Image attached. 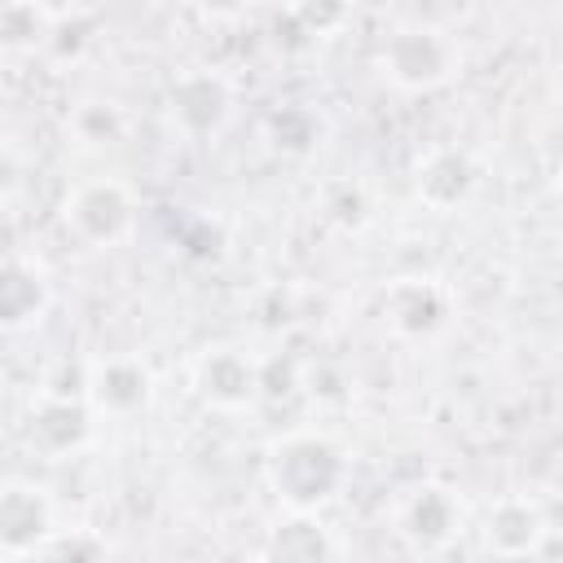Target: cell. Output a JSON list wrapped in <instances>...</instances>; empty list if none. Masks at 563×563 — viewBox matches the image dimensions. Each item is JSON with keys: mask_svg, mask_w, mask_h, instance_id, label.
<instances>
[{"mask_svg": "<svg viewBox=\"0 0 563 563\" xmlns=\"http://www.w3.org/2000/svg\"><path fill=\"white\" fill-rule=\"evenodd\" d=\"M264 471L286 510L317 515L347 484V453L321 431H290L268 449Z\"/></svg>", "mask_w": 563, "mask_h": 563, "instance_id": "cell-1", "label": "cell"}, {"mask_svg": "<svg viewBox=\"0 0 563 563\" xmlns=\"http://www.w3.org/2000/svg\"><path fill=\"white\" fill-rule=\"evenodd\" d=\"M378 66L383 75L405 88V92H431L440 84H449L462 66L457 40L435 31V26H400L383 40L378 48Z\"/></svg>", "mask_w": 563, "mask_h": 563, "instance_id": "cell-2", "label": "cell"}, {"mask_svg": "<svg viewBox=\"0 0 563 563\" xmlns=\"http://www.w3.org/2000/svg\"><path fill=\"white\" fill-rule=\"evenodd\" d=\"M62 220H66V229L84 246L106 251V246H119L132 233L136 202H132V194H128L123 180L101 176V180H84L79 189H70V198L62 207Z\"/></svg>", "mask_w": 563, "mask_h": 563, "instance_id": "cell-3", "label": "cell"}, {"mask_svg": "<svg viewBox=\"0 0 563 563\" xmlns=\"http://www.w3.org/2000/svg\"><path fill=\"white\" fill-rule=\"evenodd\" d=\"M194 391L202 396V405L224 413L251 409L264 396V361H255L246 347H233V343L207 347L194 361Z\"/></svg>", "mask_w": 563, "mask_h": 563, "instance_id": "cell-4", "label": "cell"}, {"mask_svg": "<svg viewBox=\"0 0 563 563\" xmlns=\"http://www.w3.org/2000/svg\"><path fill=\"white\" fill-rule=\"evenodd\" d=\"M53 532H57V523H53L48 493L31 479H4V488H0V550L9 559H26V554H40Z\"/></svg>", "mask_w": 563, "mask_h": 563, "instance_id": "cell-5", "label": "cell"}, {"mask_svg": "<svg viewBox=\"0 0 563 563\" xmlns=\"http://www.w3.org/2000/svg\"><path fill=\"white\" fill-rule=\"evenodd\" d=\"M167 106H172L176 128L185 136L202 141V136H216L229 123V114H233V88L224 84V75L194 66V70H185V75L172 79Z\"/></svg>", "mask_w": 563, "mask_h": 563, "instance_id": "cell-6", "label": "cell"}, {"mask_svg": "<svg viewBox=\"0 0 563 563\" xmlns=\"http://www.w3.org/2000/svg\"><path fill=\"white\" fill-rule=\"evenodd\" d=\"M479 541L493 559H506V563H519V559H532L545 541V515L532 497L523 493H506L497 497L484 519H479Z\"/></svg>", "mask_w": 563, "mask_h": 563, "instance_id": "cell-7", "label": "cell"}, {"mask_svg": "<svg viewBox=\"0 0 563 563\" xmlns=\"http://www.w3.org/2000/svg\"><path fill=\"white\" fill-rule=\"evenodd\" d=\"M92 435V405L88 396H57V391H44L35 405H31V418H26V440L48 453V457H66L75 449H84Z\"/></svg>", "mask_w": 563, "mask_h": 563, "instance_id": "cell-8", "label": "cell"}, {"mask_svg": "<svg viewBox=\"0 0 563 563\" xmlns=\"http://www.w3.org/2000/svg\"><path fill=\"white\" fill-rule=\"evenodd\" d=\"M400 537L413 550H444L462 528V501L444 484H418L396 510Z\"/></svg>", "mask_w": 563, "mask_h": 563, "instance_id": "cell-9", "label": "cell"}, {"mask_svg": "<svg viewBox=\"0 0 563 563\" xmlns=\"http://www.w3.org/2000/svg\"><path fill=\"white\" fill-rule=\"evenodd\" d=\"M154 396V374L141 356H106L88 365V405L97 413H141Z\"/></svg>", "mask_w": 563, "mask_h": 563, "instance_id": "cell-10", "label": "cell"}, {"mask_svg": "<svg viewBox=\"0 0 563 563\" xmlns=\"http://www.w3.org/2000/svg\"><path fill=\"white\" fill-rule=\"evenodd\" d=\"M383 317L405 339H431L449 321V299L431 277H396L383 290Z\"/></svg>", "mask_w": 563, "mask_h": 563, "instance_id": "cell-11", "label": "cell"}, {"mask_svg": "<svg viewBox=\"0 0 563 563\" xmlns=\"http://www.w3.org/2000/svg\"><path fill=\"white\" fill-rule=\"evenodd\" d=\"M475 185H479V167H475V158H471L466 150H457V145L431 150V154L418 163V172H413V189H418V198H422L431 211H453V207H462V202L475 194Z\"/></svg>", "mask_w": 563, "mask_h": 563, "instance_id": "cell-12", "label": "cell"}, {"mask_svg": "<svg viewBox=\"0 0 563 563\" xmlns=\"http://www.w3.org/2000/svg\"><path fill=\"white\" fill-rule=\"evenodd\" d=\"M48 299H53V290H48L44 268L22 255H9L0 268V325L4 330L35 325L48 312Z\"/></svg>", "mask_w": 563, "mask_h": 563, "instance_id": "cell-13", "label": "cell"}, {"mask_svg": "<svg viewBox=\"0 0 563 563\" xmlns=\"http://www.w3.org/2000/svg\"><path fill=\"white\" fill-rule=\"evenodd\" d=\"M260 559L264 563H334V541L317 515L290 510L268 528Z\"/></svg>", "mask_w": 563, "mask_h": 563, "instance_id": "cell-14", "label": "cell"}, {"mask_svg": "<svg viewBox=\"0 0 563 563\" xmlns=\"http://www.w3.org/2000/svg\"><path fill=\"white\" fill-rule=\"evenodd\" d=\"M321 216H325L330 224H339L343 233H361V229L374 220V207H369L365 185H361V180H347V176L330 180V185L321 189Z\"/></svg>", "mask_w": 563, "mask_h": 563, "instance_id": "cell-15", "label": "cell"}, {"mask_svg": "<svg viewBox=\"0 0 563 563\" xmlns=\"http://www.w3.org/2000/svg\"><path fill=\"white\" fill-rule=\"evenodd\" d=\"M35 563H106V541L88 528H57Z\"/></svg>", "mask_w": 563, "mask_h": 563, "instance_id": "cell-16", "label": "cell"}, {"mask_svg": "<svg viewBox=\"0 0 563 563\" xmlns=\"http://www.w3.org/2000/svg\"><path fill=\"white\" fill-rule=\"evenodd\" d=\"M317 119L299 106H282L268 114V141L282 150V154H308L317 145Z\"/></svg>", "mask_w": 563, "mask_h": 563, "instance_id": "cell-17", "label": "cell"}, {"mask_svg": "<svg viewBox=\"0 0 563 563\" xmlns=\"http://www.w3.org/2000/svg\"><path fill=\"white\" fill-rule=\"evenodd\" d=\"M97 26V13L88 9H70V13H48V44L57 57H79L88 35Z\"/></svg>", "mask_w": 563, "mask_h": 563, "instance_id": "cell-18", "label": "cell"}, {"mask_svg": "<svg viewBox=\"0 0 563 563\" xmlns=\"http://www.w3.org/2000/svg\"><path fill=\"white\" fill-rule=\"evenodd\" d=\"M75 132H79L84 141H92V145H110V141H119V132H123V114H119V106H110V101H84V106L75 110Z\"/></svg>", "mask_w": 563, "mask_h": 563, "instance_id": "cell-19", "label": "cell"}, {"mask_svg": "<svg viewBox=\"0 0 563 563\" xmlns=\"http://www.w3.org/2000/svg\"><path fill=\"white\" fill-rule=\"evenodd\" d=\"M290 18H299V22H303V35H325V26L343 22V18H347V9H339V4H321V9L299 4V9H290Z\"/></svg>", "mask_w": 563, "mask_h": 563, "instance_id": "cell-20", "label": "cell"}, {"mask_svg": "<svg viewBox=\"0 0 563 563\" xmlns=\"http://www.w3.org/2000/svg\"><path fill=\"white\" fill-rule=\"evenodd\" d=\"M559 202H563V172H559Z\"/></svg>", "mask_w": 563, "mask_h": 563, "instance_id": "cell-21", "label": "cell"}, {"mask_svg": "<svg viewBox=\"0 0 563 563\" xmlns=\"http://www.w3.org/2000/svg\"><path fill=\"white\" fill-rule=\"evenodd\" d=\"M559 79H563V62H559Z\"/></svg>", "mask_w": 563, "mask_h": 563, "instance_id": "cell-22", "label": "cell"}]
</instances>
